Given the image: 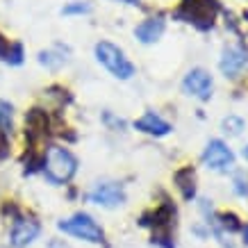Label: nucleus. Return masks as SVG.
Returning <instances> with one entry per match:
<instances>
[{
  "label": "nucleus",
  "mask_w": 248,
  "mask_h": 248,
  "mask_svg": "<svg viewBox=\"0 0 248 248\" xmlns=\"http://www.w3.org/2000/svg\"><path fill=\"white\" fill-rule=\"evenodd\" d=\"M234 189H237L239 196H248V178L246 175H239V178L234 180Z\"/></svg>",
  "instance_id": "6ab92c4d"
},
{
  "label": "nucleus",
  "mask_w": 248,
  "mask_h": 248,
  "mask_svg": "<svg viewBox=\"0 0 248 248\" xmlns=\"http://www.w3.org/2000/svg\"><path fill=\"white\" fill-rule=\"evenodd\" d=\"M89 201L93 205H103V207H116V205H123L125 191L116 182H98L89 191Z\"/></svg>",
  "instance_id": "1a4fd4ad"
},
{
  "label": "nucleus",
  "mask_w": 248,
  "mask_h": 248,
  "mask_svg": "<svg viewBox=\"0 0 248 248\" xmlns=\"http://www.w3.org/2000/svg\"><path fill=\"white\" fill-rule=\"evenodd\" d=\"M212 89H214L212 76L203 68H191L185 76V80H182V91L187 96L198 98V100H210Z\"/></svg>",
  "instance_id": "0eeeda50"
},
{
  "label": "nucleus",
  "mask_w": 248,
  "mask_h": 248,
  "mask_svg": "<svg viewBox=\"0 0 248 248\" xmlns=\"http://www.w3.org/2000/svg\"><path fill=\"white\" fill-rule=\"evenodd\" d=\"M7 50H9V39H5V34L0 32V60H5Z\"/></svg>",
  "instance_id": "412c9836"
},
{
  "label": "nucleus",
  "mask_w": 248,
  "mask_h": 248,
  "mask_svg": "<svg viewBox=\"0 0 248 248\" xmlns=\"http://www.w3.org/2000/svg\"><path fill=\"white\" fill-rule=\"evenodd\" d=\"M162 32H164V21L162 18H148V21H143L141 25L135 28V37L141 44H153L162 37Z\"/></svg>",
  "instance_id": "f8f14e48"
},
{
  "label": "nucleus",
  "mask_w": 248,
  "mask_h": 248,
  "mask_svg": "<svg viewBox=\"0 0 248 248\" xmlns=\"http://www.w3.org/2000/svg\"><path fill=\"white\" fill-rule=\"evenodd\" d=\"M23 60H25V48H23L21 41H12L9 44V50L7 55H5V64H9V66H21Z\"/></svg>",
  "instance_id": "dca6fc26"
},
{
  "label": "nucleus",
  "mask_w": 248,
  "mask_h": 248,
  "mask_svg": "<svg viewBox=\"0 0 248 248\" xmlns=\"http://www.w3.org/2000/svg\"><path fill=\"white\" fill-rule=\"evenodd\" d=\"M57 230H62L64 234H71L76 239L89 241V244H103L105 241V230L96 223V218L84 214V212H78L71 218L57 221Z\"/></svg>",
  "instance_id": "7ed1b4c3"
},
{
  "label": "nucleus",
  "mask_w": 248,
  "mask_h": 248,
  "mask_svg": "<svg viewBox=\"0 0 248 248\" xmlns=\"http://www.w3.org/2000/svg\"><path fill=\"white\" fill-rule=\"evenodd\" d=\"M91 7L87 2H68L62 7V14L64 16H80V14H89Z\"/></svg>",
  "instance_id": "f3484780"
},
{
  "label": "nucleus",
  "mask_w": 248,
  "mask_h": 248,
  "mask_svg": "<svg viewBox=\"0 0 248 248\" xmlns=\"http://www.w3.org/2000/svg\"><path fill=\"white\" fill-rule=\"evenodd\" d=\"M248 66V50L244 46H230L223 50V57L218 62V68L226 78H237Z\"/></svg>",
  "instance_id": "9d476101"
},
{
  "label": "nucleus",
  "mask_w": 248,
  "mask_h": 248,
  "mask_svg": "<svg viewBox=\"0 0 248 248\" xmlns=\"http://www.w3.org/2000/svg\"><path fill=\"white\" fill-rule=\"evenodd\" d=\"M244 157L248 159V146H246V148H244Z\"/></svg>",
  "instance_id": "393cba45"
},
{
  "label": "nucleus",
  "mask_w": 248,
  "mask_h": 248,
  "mask_svg": "<svg viewBox=\"0 0 248 248\" xmlns=\"http://www.w3.org/2000/svg\"><path fill=\"white\" fill-rule=\"evenodd\" d=\"M9 157V137L0 135V159Z\"/></svg>",
  "instance_id": "aec40b11"
},
{
  "label": "nucleus",
  "mask_w": 248,
  "mask_h": 248,
  "mask_svg": "<svg viewBox=\"0 0 248 248\" xmlns=\"http://www.w3.org/2000/svg\"><path fill=\"white\" fill-rule=\"evenodd\" d=\"M244 241H246V244H248V226L244 228Z\"/></svg>",
  "instance_id": "b1692460"
},
{
  "label": "nucleus",
  "mask_w": 248,
  "mask_h": 248,
  "mask_svg": "<svg viewBox=\"0 0 248 248\" xmlns=\"http://www.w3.org/2000/svg\"><path fill=\"white\" fill-rule=\"evenodd\" d=\"M175 182H178V187L182 189V196L187 198V201H191L196 196V178H194V169H180V171L175 173Z\"/></svg>",
  "instance_id": "ddd939ff"
},
{
  "label": "nucleus",
  "mask_w": 248,
  "mask_h": 248,
  "mask_svg": "<svg viewBox=\"0 0 248 248\" xmlns=\"http://www.w3.org/2000/svg\"><path fill=\"white\" fill-rule=\"evenodd\" d=\"M48 248H71L64 239H57V237H53V239L48 241Z\"/></svg>",
  "instance_id": "4be33fe9"
},
{
  "label": "nucleus",
  "mask_w": 248,
  "mask_h": 248,
  "mask_svg": "<svg viewBox=\"0 0 248 248\" xmlns=\"http://www.w3.org/2000/svg\"><path fill=\"white\" fill-rule=\"evenodd\" d=\"M14 130V107L7 100H0V135L9 137Z\"/></svg>",
  "instance_id": "4468645a"
},
{
  "label": "nucleus",
  "mask_w": 248,
  "mask_h": 248,
  "mask_svg": "<svg viewBox=\"0 0 248 248\" xmlns=\"http://www.w3.org/2000/svg\"><path fill=\"white\" fill-rule=\"evenodd\" d=\"M41 173L50 185H68L78 173V157L64 146H48L41 153Z\"/></svg>",
  "instance_id": "f257e3e1"
},
{
  "label": "nucleus",
  "mask_w": 248,
  "mask_h": 248,
  "mask_svg": "<svg viewBox=\"0 0 248 248\" xmlns=\"http://www.w3.org/2000/svg\"><path fill=\"white\" fill-rule=\"evenodd\" d=\"M41 232V223L34 217H18L14 218V226L9 232V246L12 248H28Z\"/></svg>",
  "instance_id": "39448f33"
},
{
  "label": "nucleus",
  "mask_w": 248,
  "mask_h": 248,
  "mask_svg": "<svg viewBox=\"0 0 248 248\" xmlns=\"http://www.w3.org/2000/svg\"><path fill=\"white\" fill-rule=\"evenodd\" d=\"M203 164L212 171H230L234 166V155L221 139H212L203 153Z\"/></svg>",
  "instance_id": "423d86ee"
},
{
  "label": "nucleus",
  "mask_w": 248,
  "mask_h": 248,
  "mask_svg": "<svg viewBox=\"0 0 248 248\" xmlns=\"http://www.w3.org/2000/svg\"><path fill=\"white\" fill-rule=\"evenodd\" d=\"M223 130L230 132V135H239L241 130H244V121L237 119V116H228V119L223 121Z\"/></svg>",
  "instance_id": "a211bd4d"
},
{
  "label": "nucleus",
  "mask_w": 248,
  "mask_h": 248,
  "mask_svg": "<svg viewBox=\"0 0 248 248\" xmlns=\"http://www.w3.org/2000/svg\"><path fill=\"white\" fill-rule=\"evenodd\" d=\"M93 50H96V60L100 62L114 78H119V80H130V78L135 76L132 62L125 57V53L121 50L119 46L109 44V41H100V44H96Z\"/></svg>",
  "instance_id": "20e7f679"
},
{
  "label": "nucleus",
  "mask_w": 248,
  "mask_h": 248,
  "mask_svg": "<svg viewBox=\"0 0 248 248\" xmlns=\"http://www.w3.org/2000/svg\"><path fill=\"white\" fill-rule=\"evenodd\" d=\"M119 2H125V5H139V0H119Z\"/></svg>",
  "instance_id": "5701e85b"
},
{
  "label": "nucleus",
  "mask_w": 248,
  "mask_h": 248,
  "mask_svg": "<svg viewBox=\"0 0 248 248\" xmlns=\"http://www.w3.org/2000/svg\"><path fill=\"white\" fill-rule=\"evenodd\" d=\"M135 128L141 130V132H146V135H153V137H166L169 132H171V125L153 112L143 114L139 121H135Z\"/></svg>",
  "instance_id": "9b49d317"
},
{
  "label": "nucleus",
  "mask_w": 248,
  "mask_h": 248,
  "mask_svg": "<svg viewBox=\"0 0 248 248\" xmlns=\"http://www.w3.org/2000/svg\"><path fill=\"white\" fill-rule=\"evenodd\" d=\"M50 132V116L41 107H32L25 112V139L30 141V148H34V143L39 139H44Z\"/></svg>",
  "instance_id": "6e6552de"
},
{
  "label": "nucleus",
  "mask_w": 248,
  "mask_h": 248,
  "mask_svg": "<svg viewBox=\"0 0 248 248\" xmlns=\"http://www.w3.org/2000/svg\"><path fill=\"white\" fill-rule=\"evenodd\" d=\"M37 60H39V64H41V66L50 68V71H57V68L66 62V57H64V55H60V53H55V50H41Z\"/></svg>",
  "instance_id": "2eb2a0df"
},
{
  "label": "nucleus",
  "mask_w": 248,
  "mask_h": 248,
  "mask_svg": "<svg viewBox=\"0 0 248 248\" xmlns=\"http://www.w3.org/2000/svg\"><path fill=\"white\" fill-rule=\"evenodd\" d=\"M218 9H221V5L217 0H182L180 9L175 12V18L191 23L198 30H210L214 25Z\"/></svg>",
  "instance_id": "f03ea898"
}]
</instances>
